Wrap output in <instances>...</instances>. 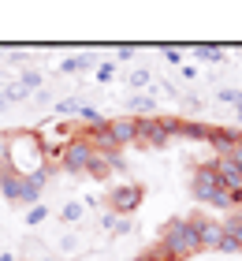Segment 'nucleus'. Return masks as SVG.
Instances as JSON below:
<instances>
[{
  "mask_svg": "<svg viewBox=\"0 0 242 261\" xmlns=\"http://www.w3.org/2000/svg\"><path fill=\"white\" fill-rule=\"evenodd\" d=\"M45 142L34 135V130H11L8 135V172L15 175H38L45 172Z\"/></svg>",
  "mask_w": 242,
  "mask_h": 261,
  "instance_id": "obj_1",
  "label": "nucleus"
},
{
  "mask_svg": "<svg viewBox=\"0 0 242 261\" xmlns=\"http://www.w3.org/2000/svg\"><path fill=\"white\" fill-rule=\"evenodd\" d=\"M156 246H160L172 261H186V257H194V254H201V250H198V235H194V228H190V217L168 220L164 228H160Z\"/></svg>",
  "mask_w": 242,
  "mask_h": 261,
  "instance_id": "obj_2",
  "label": "nucleus"
},
{
  "mask_svg": "<svg viewBox=\"0 0 242 261\" xmlns=\"http://www.w3.org/2000/svg\"><path fill=\"white\" fill-rule=\"evenodd\" d=\"M190 194H194V201H201V205H212V209H220V213H231V209L238 205V201L227 194L220 183H216V168H212V164H198V168H194Z\"/></svg>",
  "mask_w": 242,
  "mask_h": 261,
  "instance_id": "obj_3",
  "label": "nucleus"
},
{
  "mask_svg": "<svg viewBox=\"0 0 242 261\" xmlns=\"http://www.w3.org/2000/svg\"><path fill=\"white\" fill-rule=\"evenodd\" d=\"M172 135L164 130V120L160 116H135V146H149V149H164Z\"/></svg>",
  "mask_w": 242,
  "mask_h": 261,
  "instance_id": "obj_4",
  "label": "nucleus"
},
{
  "mask_svg": "<svg viewBox=\"0 0 242 261\" xmlns=\"http://www.w3.org/2000/svg\"><path fill=\"white\" fill-rule=\"evenodd\" d=\"M93 157H97V149L86 138H71V142H64V161H60V168L71 172V175H82V172H90Z\"/></svg>",
  "mask_w": 242,
  "mask_h": 261,
  "instance_id": "obj_5",
  "label": "nucleus"
},
{
  "mask_svg": "<svg viewBox=\"0 0 242 261\" xmlns=\"http://www.w3.org/2000/svg\"><path fill=\"white\" fill-rule=\"evenodd\" d=\"M108 205H112L116 217H130L138 205H142V187L138 183H116L108 191Z\"/></svg>",
  "mask_w": 242,
  "mask_h": 261,
  "instance_id": "obj_6",
  "label": "nucleus"
},
{
  "mask_svg": "<svg viewBox=\"0 0 242 261\" xmlns=\"http://www.w3.org/2000/svg\"><path fill=\"white\" fill-rule=\"evenodd\" d=\"M212 168H216V183H220L235 201H242V168H238V161L235 157H216Z\"/></svg>",
  "mask_w": 242,
  "mask_h": 261,
  "instance_id": "obj_7",
  "label": "nucleus"
},
{
  "mask_svg": "<svg viewBox=\"0 0 242 261\" xmlns=\"http://www.w3.org/2000/svg\"><path fill=\"white\" fill-rule=\"evenodd\" d=\"M190 228H194V235H198V250H220V243H224L220 220H209V217H201V213H194Z\"/></svg>",
  "mask_w": 242,
  "mask_h": 261,
  "instance_id": "obj_8",
  "label": "nucleus"
},
{
  "mask_svg": "<svg viewBox=\"0 0 242 261\" xmlns=\"http://www.w3.org/2000/svg\"><path fill=\"white\" fill-rule=\"evenodd\" d=\"M108 123V135L119 149L123 146H135V116H116V120H104Z\"/></svg>",
  "mask_w": 242,
  "mask_h": 261,
  "instance_id": "obj_9",
  "label": "nucleus"
},
{
  "mask_svg": "<svg viewBox=\"0 0 242 261\" xmlns=\"http://www.w3.org/2000/svg\"><path fill=\"white\" fill-rule=\"evenodd\" d=\"M235 138H238L235 127H209V138H205V142H209L220 157H231V153H235Z\"/></svg>",
  "mask_w": 242,
  "mask_h": 261,
  "instance_id": "obj_10",
  "label": "nucleus"
},
{
  "mask_svg": "<svg viewBox=\"0 0 242 261\" xmlns=\"http://www.w3.org/2000/svg\"><path fill=\"white\" fill-rule=\"evenodd\" d=\"M45 183H48V168L38 172V175H26V179H22V191H19V205H38Z\"/></svg>",
  "mask_w": 242,
  "mask_h": 261,
  "instance_id": "obj_11",
  "label": "nucleus"
},
{
  "mask_svg": "<svg viewBox=\"0 0 242 261\" xmlns=\"http://www.w3.org/2000/svg\"><path fill=\"white\" fill-rule=\"evenodd\" d=\"M119 164H123V161H119V153H97L86 175H93V179H108V175H112Z\"/></svg>",
  "mask_w": 242,
  "mask_h": 261,
  "instance_id": "obj_12",
  "label": "nucleus"
},
{
  "mask_svg": "<svg viewBox=\"0 0 242 261\" xmlns=\"http://www.w3.org/2000/svg\"><path fill=\"white\" fill-rule=\"evenodd\" d=\"M220 228L224 235L238 246V254H242V209H231V213H224V220H220Z\"/></svg>",
  "mask_w": 242,
  "mask_h": 261,
  "instance_id": "obj_13",
  "label": "nucleus"
},
{
  "mask_svg": "<svg viewBox=\"0 0 242 261\" xmlns=\"http://www.w3.org/2000/svg\"><path fill=\"white\" fill-rule=\"evenodd\" d=\"M19 191H22V175L4 172V179H0V198L11 201V205H19Z\"/></svg>",
  "mask_w": 242,
  "mask_h": 261,
  "instance_id": "obj_14",
  "label": "nucleus"
},
{
  "mask_svg": "<svg viewBox=\"0 0 242 261\" xmlns=\"http://www.w3.org/2000/svg\"><path fill=\"white\" fill-rule=\"evenodd\" d=\"M175 138H190V142H205L209 138V123H194V120H179Z\"/></svg>",
  "mask_w": 242,
  "mask_h": 261,
  "instance_id": "obj_15",
  "label": "nucleus"
},
{
  "mask_svg": "<svg viewBox=\"0 0 242 261\" xmlns=\"http://www.w3.org/2000/svg\"><path fill=\"white\" fill-rule=\"evenodd\" d=\"M60 71H64V75H71V71H97V56H71V60H64L60 64Z\"/></svg>",
  "mask_w": 242,
  "mask_h": 261,
  "instance_id": "obj_16",
  "label": "nucleus"
},
{
  "mask_svg": "<svg viewBox=\"0 0 242 261\" xmlns=\"http://www.w3.org/2000/svg\"><path fill=\"white\" fill-rule=\"evenodd\" d=\"M101 228H104V231H116V235H127V231H130V217H116V213H104V217H101Z\"/></svg>",
  "mask_w": 242,
  "mask_h": 261,
  "instance_id": "obj_17",
  "label": "nucleus"
},
{
  "mask_svg": "<svg viewBox=\"0 0 242 261\" xmlns=\"http://www.w3.org/2000/svg\"><path fill=\"white\" fill-rule=\"evenodd\" d=\"M127 109H130V112H138V116H153V112H156V101L149 97V93H135Z\"/></svg>",
  "mask_w": 242,
  "mask_h": 261,
  "instance_id": "obj_18",
  "label": "nucleus"
},
{
  "mask_svg": "<svg viewBox=\"0 0 242 261\" xmlns=\"http://www.w3.org/2000/svg\"><path fill=\"white\" fill-rule=\"evenodd\" d=\"M194 56H198V60H205V64H220V60H224V49H220V45H198V49H194Z\"/></svg>",
  "mask_w": 242,
  "mask_h": 261,
  "instance_id": "obj_19",
  "label": "nucleus"
},
{
  "mask_svg": "<svg viewBox=\"0 0 242 261\" xmlns=\"http://www.w3.org/2000/svg\"><path fill=\"white\" fill-rule=\"evenodd\" d=\"M82 213H86V205H82V201H67V205L60 209V217H64L67 224H75V220H82Z\"/></svg>",
  "mask_w": 242,
  "mask_h": 261,
  "instance_id": "obj_20",
  "label": "nucleus"
},
{
  "mask_svg": "<svg viewBox=\"0 0 242 261\" xmlns=\"http://www.w3.org/2000/svg\"><path fill=\"white\" fill-rule=\"evenodd\" d=\"M78 120L86 123V127H97V123H104V120H101V112H97V109H90V105H82V109H78Z\"/></svg>",
  "mask_w": 242,
  "mask_h": 261,
  "instance_id": "obj_21",
  "label": "nucleus"
},
{
  "mask_svg": "<svg viewBox=\"0 0 242 261\" xmlns=\"http://www.w3.org/2000/svg\"><path fill=\"white\" fill-rule=\"evenodd\" d=\"M19 86H26V90L34 93V90H38V86H41V71H34V67H30V71H22V79H19Z\"/></svg>",
  "mask_w": 242,
  "mask_h": 261,
  "instance_id": "obj_22",
  "label": "nucleus"
},
{
  "mask_svg": "<svg viewBox=\"0 0 242 261\" xmlns=\"http://www.w3.org/2000/svg\"><path fill=\"white\" fill-rule=\"evenodd\" d=\"M4 97H8V105H11V101H26V97H30V90L15 82V86H8V90H4Z\"/></svg>",
  "mask_w": 242,
  "mask_h": 261,
  "instance_id": "obj_23",
  "label": "nucleus"
},
{
  "mask_svg": "<svg viewBox=\"0 0 242 261\" xmlns=\"http://www.w3.org/2000/svg\"><path fill=\"white\" fill-rule=\"evenodd\" d=\"M78 109H82V101H75V97L56 101V116H67V112H78Z\"/></svg>",
  "mask_w": 242,
  "mask_h": 261,
  "instance_id": "obj_24",
  "label": "nucleus"
},
{
  "mask_svg": "<svg viewBox=\"0 0 242 261\" xmlns=\"http://www.w3.org/2000/svg\"><path fill=\"white\" fill-rule=\"evenodd\" d=\"M130 86H149V67H138V71H130Z\"/></svg>",
  "mask_w": 242,
  "mask_h": 261,
  "instance_id": "obj_25",
  "label": "nucleus"
},
{
  "mask_svg": "<svg viewBox=\"0 0 242 261\" xmlns=\"http://www.w3.org/2000/svg\"><path fill=\"white\" fill-rule=\"evenodd\" d=\"M45 217H48L45 205H30V209H26V224H41Z\"/></svg>",
  "mask_w": 242,
  "mask_h": 261,
  "instance_id": "obj_26",
  "label": "nucleus"
},
{
  "mask_svg": "<svg viewBox=\"0 0 242 261\" xmlns=\"http://www.w3.org/2000/svg\"><path fill=\"white\" fill-rule=\"evenodd\" d=\"M112 75H116V64H97V79H101V82H112Z\"/></svg>",
  "mask_w": 242,
  "mask_h": 261,
  "instance_id": "obj_27",
  "label": "nucleus"
},
{
  "mask_svg": "<svg viewBox=\"0 0 242 261\" xmlns=\"http://www.w3.org/2000/svg\"><path fill=\"white\" fill-rule=\"evenodd\" d=\"M220 101H227V105H238V101H242V93H238V90H227V86H224V90H220Z\"/></svg>",
  "mask_w": 242,
  "mask_h": 261,
  "instance_id": "obj_28",
  "label": "nucleus"
},
{
  "mask_svg": "<svg viewBox=\"0 0 242 261\" xmlns=\"http://www.w3.org/2000/svg\"><path fill=\"white\" fill-rule=\"evenodd\" d=\"M164 60L168 64H183V53H179V49H164Z\"/></svg>",
  "mask_w": 242,
  "mask_h": 261,
  "instance_id": "obj_29",
  "label": "nucleus"
},
{
  "mask_svg": "<svg viewBox=\"0 0 242 261\" xmlns=\"http://www.w3.org/2000/svg\"><path fill=\"white\" fill-rule=\"evenodd\" d=\"M231 157L238 161V168H242V130H238V138H235V153H231Z\"/></svg>",
  "mask_w": 242,
  "mask_h": 261,
  "instance_id": "obj_30",
  "label": "nucleus"
},
{
  "mask_svg": "<svg viewBox=\"0 0 242 261\" xmlns=\"http://www.w3.org/2000/svg\"><path fill=\"white\" fill-rule=\"evenodd\" d=\"M0 109H8V97H4V90H0Z\"/></svg>",
  "mask_w": 242,
  "mask_h": 261,
  "instance_id": "obj_31",
  "label": "nucleus"
},
{
  "mask_svg": "<svg viewBox=\"0 0 242 261\" xmlns=\"http://www.w3.org/2000/svg\"><path fill=\"white\" fill-rule=\"evenodd\" d=\"M0 261H15V254H0Z\"/></svg>",
  "mask_w": 242,
  "mask_h": 261,
  "instance_id": "obj_32",
  "label": "nucleus"
},
{
  "mask_svg": "<svg viewBox=\"0 0 242 261\" xmlns=\"http://www.w3.org/2000/svg\"><path fill=\"white\" fill-rule=\"evenodd\" d=\"M235 109H238V116H235V120H238V123H242V101H238V105H235Z\"/></svg>",
  "mask_w": 242,
  "mask_h": 261,
  "instance_id": "obj_33",
  "label": "nucleus"
},
{
  "mask_svg": "<svg viewBox=\"0 0 242 261\" xmlns=\"http://www.w3.org/2000/svg\"><path fill=\"white\" fill-rule=\"evenodd\" d=\"M4 172H8V168H4V164H0V179H4Z\"/></svg>",
  "mask_w": 242,
  "mask_h": 261,
  "instance_id": "obj_34",
  "label": "nucleus"
},
{
  "mask_svg": "<svg viewBox=\"0 0 242 261\" xmlns=\"http://www.w3.org/2000/svg\"><path fill=\"white\" fill-rule=\"evenodd\" d=\"M41 261H56V257H41Z\"/></svg>",
  "mask_w": 242,
  "mask_h": 261,
  "instance_id": "obj_35",
  "label": "nucleus"
},
{
  "mask_svg": "<svg viewBox=\"0 0 242 261\" xmlns=\"http://www.w3.org/2000/svg\"><path fill=\"white\" fill-rule=\"evenodd\" d=\"M130 261H142V257H130Z\"/></svg>",
  "mask_w": 242,
  "mask_h": 261,
  "instance_id": "obj_36",
  "label": "nucleus"
}]
</instances>
